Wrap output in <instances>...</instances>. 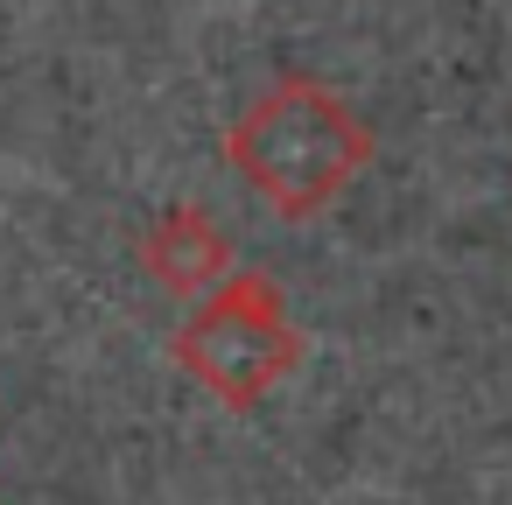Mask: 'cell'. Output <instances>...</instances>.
I'll list each match as a JSON object with an SVG mask.
<instances>
[{
    "mask_svg": "<svg viewBox=\"0 0 512 505\" xmlns=\"http://www.w3.org/2000/svg\"><path fill=\"white\" fill-rule=\"evenodd\" d=\"M225 162L239 169V183H253L267 197L274 218L302 225L316 211H330L358 169L372 162V134L365 120L316 78H274L225 134Z\"/></svg>",
    "mask_w": 512,
    "mask_h": 505,
    "instance_id": "obj_1",
    "label": "cell"
},
{
    "mask_svg": "<svg viewBox=\"0 0 512 505\" xmlns=\"http://www.w3.org/2000/svg\"><path fill=\"white\" fill-rule=\"evenodd\" d=\"M295 358H302V337L267 274H225L204 295V309L176 330V365L225 407L267 400L295 372Z\"/></svg>",
    "mask_w": 512,
    "mask_h": 505,
    "instance_id": "obj_2",
    "label": "cell"
},
{
    "mask_svg": "<svg viewBox=\"0 0 512 505\" xmlns=\"http://www.w3.org/2000/svg\"><path fill=\"white\" fill-rule=\"evenodd\" d=\"M148 267L169 295H204V288L225 281V239L204 211H169L148 232Z\"/></svg>",
    "mask_w": 512,
    "mask_h": 505,
    "instance_id": "obj_3",
    "label": "cell"
}]
</instances>
